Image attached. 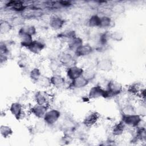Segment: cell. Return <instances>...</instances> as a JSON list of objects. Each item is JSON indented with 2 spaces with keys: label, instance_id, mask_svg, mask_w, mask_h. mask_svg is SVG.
<instances>
[{
  "label": "cell",
  "instance_id": "obj_8",
  "mask_svg": "<svg viewBox=\"0 0 146 146\" xmlns=\"http://www.w3.org/2000/svg\"><path fill=\"white\" fill-rule=\"evenodd\" d=\"M113 62L110 58H105L99 60L97 63L96 67L99 70L108 72L110 71L113 68Z\"/></svg>",
  "mask_w": 146,
  "mask_h": 146
},
{
  "label": "cell",
  "instance_id": "obj_23",
  "mask_svg": "<svg viewBox=\"0 0 146 146\" xmlns=\"http://www.w3.org/2000/svg\"><path fill=\"white\" fill-rule=\"evenodd\" d=\"M36 83L40 87L44 88H49L52 86L50 80V78L43 75H42L40 76V78L36 82Z\"/></svg>",
  "mask_w": 146,
  "mask_h": 146
},
{
  "label": "cell",
  "instance_id": "obj_4",
  "mask_svg": "<svg viewBox=\"0 0 146 146\" xmlns=\"http://www.w3.org/2000/svg\"><path fill=\"white\" fill-rule=\"evenodd\" d=\"M88 97L91 99H98L99 98H108V95L106 90L103 88L99 85H96L92 87L90 90Z\"/></svg>",
  "mask_w": 146,
  "mask_h": 146
},
{
  "label": "cell",
  "instance_id": "obj_30",
  "mask_svg": "<svg viewBox=\"0 0 146 146\" xmlns=\"http://www.w3.org/2000/svg\"><path fill=\"white\" fill-rule=\"evenodd\" d=\"M136 133V139L140 141H145L146 139V130L144 127H137Z\"/></svg>",
  "mask_w": 146,
  "mask_h": 146
},
{
  "label": "cell",
  "instance_id": "obj_37",
  "mask_svg": "<svg viewBox=\"0 0 146 146\" xmlns=\"http://www.w3.org/2000/svg\"><path fill=\"white\" fill-rule=\"evenodd\" d=\"M9 53V50L7 47V46L5 43L1 42L0 44V55H5L7 56Z\"/></svg>",
  "mask_w": 146,
  "mask_h": 146
},
{
  "label": "cell",
  "instance_id": "obj_6",
  "mask_svg": "<svg viewBox=\"0 0 146 146\" xmlns=\"http://www.w3.org/2000/svg\"><path fill=\"white\" fill-rule=\"evenodd\" d=\"M83 72L84 70L82 67L74 65L67 68L66 75L68 79L72 80L82 76Z\"/></svg>",
  "mask_w": 146,
  "mask_h": 146
},
{
  "label": "cell",
  "instance_id": "obj_9",
  "mask_svg": "<svg viewBox=\"0 0 146 146\" xmlns=\"http://www.w3.org/2000/svg\"><path fill=\"white\" fill-rule=\"evenodd\" d=\"M59 61L60 62L62 66H64L66 68L75 64V60L72 55L67 52L62 53L59 57Z\"/></svg>",
  "mask_w": 146,
  "mask_h": 146
},
{
  "label": "cell",
  "instance_id": "obj_1",
  "mask_svg": "<svg viewBox=\"0 0 146 146\" xmlns=\"http://www.w3.org/2000/svg\"><path fill=\"white\" fill-rule=\"evenodd\" d=\"M141 117L137 113L130 115H122L121 121L125 125L132 128H137L142 121Z\"/></svg>",
  "mask_w": 146,
  "mask_h": 146
},
{
  "label": "cell",
  "instance_id": "obj_29",
  "mask_svg": "<svg viewBox=\"0 0 146 146\" xmlns=\"http://www.w3.org/2000/svg\"><path fill=\"white\" fill-rule=\"evenodd\" d=\"M82 75L89 82H90L95 78L96 73L94 70L91 68H87L85 70H84V72Z\"/></svg>",
  "mask_w": 146,
  "mask_h": 146
},
{
  "label": "cell",
  "instance_id": "obj_18",
  "mask_svg": "<svg viewBox=\"0 0 146 146\" xmlns=\"http://www.w3.org/2000/svg\"><path fill=\"white\" fill-rule=\"evenodd\" d=\"M34 100L36 104L47 105L48 99L46 94L42 91H38L34 95Z\"/></svg>",
  "mask_w": 146,
  "mask_h": 146
},
{
  "label": "cell",
  "instance_id": "obj_34",
  "mask_svg": "<svg viewBox=\"0 0 146 146\" xmlns=\"http://www.w3.org/2000/svg\"><path fill=\"white\" fill-rule=\"evenodd\" d=\"M59 36L62 38H66L67 39V41L68 42L71 39L75 38L76 36V33L74 31H65L64 33H62L59 35Z\"/></svg>",
  "mask_w": 146,
  "mask_h": 146
},
{
  "label": "cell",
  "instance_id": "obj_32",
  "mask_svg": "<svg viewBox=\"0 0 146 146\" xmlns=\"http://www.w3.org/2000/svg\"><path fill=\"white\" fill-rule=\"evenodd\" d=\"M111 10L112 13L116 14H121L125 12V8L121 3H116L112 6Z\"/></svg>",
  "mask_w": 146,
  "mask_h": 146
},
{
  "label": "cell",
  "instance_id": "obj_2",
  "mask_svg": "<svg viewBox=\"0 0 146 146\" xmlns=\"http://www.w3.org/2000/svg\"><path fill=\"white\" fill-rule=\"evenodd\" d=\"M108 98L119 95L123 91L122 85L118 82L111 80L109 81L107 85V89Z\"/></svg>",
  "mask_w": 146,
  "mask_h": 146
},
{
  "label": "cell",
  "instance_id": "obj_17",
  "mask_svg": "<svg viewBox=\"0 0 146 146\" xmlns=\"http://www.w3.org/2000/svg\"><path fill=\"white\" fill-rule=\"evenodd\" d=\"M83 44V39L79 37L76 36L68 42V48L71 50L75 51L77 48H78L80 46Z\"/></svg>",
  "mask_w": 146,
  "mask_h": 146
},
{
  "label": "cell",
  "instance_id": "obj_26",
  "mask_svg": "<svg viewBox=\"0 0 146 146\" xmlns=\"http://www.w3.org/2000/svg\"><path fill=\"white\" fill-rule=\"evenodd\" d=\"M47 124L43 120H39L36 121L34 128L36 133H43L46 129Z\"/></svg>",
  "mask_w": 146,
  "mask_h": 146
},
{
  "label": "cell",
  "instance_id": "obj_3",
  "mask_svg": "<svg viewBox=\"0 0 146 146\" xmlns=\"http://www.w3.org/2000/svg\"><path fill=\"white\" fill-rule=\"evenodd\" d=\"M60 112L55 109H51L46 112L43 119L48 125H54L60 117Z\"/></svg>",
  "mask_w": 146,
  "mask_h": 146
},
{
  "label": "cell",
  "instance_id": "obj_22",
  "mask_svg": "<svg viewBox=\"0 0 146 146\" xmlns=\"http://www.w3.org/2000/svg\"><path fill=\"white\" fill-rule=\"evenodd\" d=\"M121 113L122 115H130L136 114V108L131 104H125L121 108Z\"/></svg>",
  "mask_w": 146,
  "mask_h": 146
},
{
  "label": "cell",
  "instance_id": "obj_21",
  "mask_svg": "<svg viewBox=\"0 0 146 146\" xmlns=\"http://www.w3.org/2000/svg\"><path fill=\"white\" fill-rule=\"evenodd\" d=\"M20 38V43L22 47L27 48L33 42V36L27 34L19 35Z\"/></svg>",
  "mask_w": 146,
  "mask_h": 146
},
{
  "label": "cell",
  "instance_id": "obj_11",
  "mask_svg": "<svg viewBox=\"0 0 146 146\" xmlns=\"http://www.w3.org/2000/svg\"><path fill=\"white\" fill-rule=\"evenodd\" d=\"M89 82H90L82 75L74 80H71L69 87L72 89H80L87 86Z\"/></svg>",
  "mask_w": 146,
  "mask_h": 146
},
{
  "label": "cell",
  "instance_id": "obj_25",
  "mask_svg": "<svg viewBox=\"0 0 146 146\" xmlns=\"http://www.w3.org/2000/svg\"><path fill=\"white\" fill-rule=\"evenodd\" d=\"M12 25L7 21H2L0 23V33L5 34L9 33L12 29Z\"/></svg>",
  "mask_w": 146,
  "mask_h": 146
},
{
  "label": "cell",
  "instance_id": "obj_20",
  "mask_svg": "<svg viewBox=\"0 0 146 146\" xmlns=\"http://www.w3.org/2000/svg\"><path fill=\"white\" fill-rule=\"evenodd\" d=\"M125 127V125L121 120L120 122L115 124L113 125L112 130V134L115 136L121 135L124 131Z\"/></svg>",
  "mask_w": 146,
  "mask_h": 146
},
{
  "label": "cell",
  "instance_id": "obj_12",
  "mask_svg": "<svg viewBox=\"0 0 146 146\" xmlns=\"http://www.w3.org/2000/svg\"><path fill=\"white\" fill-rule=\"evenodd\" d=\"M51 85L56 88H63L66 84L65 78L59 74H54L50 78Z\"/></svg>",
  "mask_w": 146,
  "mask_h": 146
},
{
  "label": "cell",
  "instance_id": "obj_31",
  "mask_svg": "<svg viewBox=\"0 0 146 146\" xmlns=\"http://www.w3.org/2000/svg\"><path fill=\"white\" fill-rule=\"evenodd\" d=\"M41 76V72L38 68H34L30 72V78L31 80L35 82L39 79Z\"/></svg>",
  "mask_w": 146,
  "mask_h": 146
},
{
  "label": "cell",
  "instance_id": "obj_10",
  "mask_svg": "<svg viewBox=\"0 0 146 146\" xmlns=\"http://www.w3.org/2000/svg\"><path fill=\"white\" fill-rule=\"evenodd\" d=\"M99 115L96 112H90L88 113L83 121V124L87 127H91L94 125L98 121Z\"/></svg>",
  "mask_w": 146,
  "mask_h": 146
},
{
  "label": "cell",
  "instance_id": "obj_38",
  "mask_svg": "<svg viewBox=\"0 0 146 146\" xmlns=\"http://www.w3.org/2000/svg\"><path fill=\"white\" fill-rule=\"evenodd\" d=\"M23 18L20 17H15L12 19V23L14 25H19L22 23Z\"/></svg>",
  "mask_w": 146,
  "mask_h": 146
},
{
  "label": "cell",
  "instance_id": "obj_35",
  "mask_svg": "<svg viewBox=\"0 0 146 146\" xmlns=\"http://www.w3.org/2000/svg\"><path fill=\"white\" fill-rule=\"evenodd\" d=\"M110 38L113 40L119 42L123 40V35L121 32L119 31H115L110 33Z\"/></svg>",
  "mask_w": 146,
  "mask_h": 146
},
{
  "label": "cell",
  "instance_id": "obj_33",
  "mask_svg": "<svg viewBox=\"0 0 146 146\" xmlns=\"http://www.w3.org/2000/svg\"><path fill=\"white\" fill-rule=\"evenodd\" d=\"M112 20L110 17L108 16H103L100 17V23L99 27L108 28L111 26Z\"/></svg>",
  "mask_w": 146,
  "mask_h": 146
},
{
  "label": "cell",
  "instance_id": "obj_27",
  "mask_svg": "<svg viewBox=\"0 0 146 146\" xmlns=\"http://www.w3.org/2000/svg\"><path fill=\"white\" fill-rule=\"evenodd\" d=\"M100 17L98 15H91L88 19V25L92 27H96L100 26Z\"/></svg>",
  "mask_w": 146,
  "mask_h": 146
},
{
  "label": "cell",
  "instance_id": "obj_15",
  "mask_svg": "<svg viewBox=\"0 0 146 146\" xmlns=\"http://www.w3.org/2000/svg\"><path fill=\"white\" fill-rule=\"evenodd\" d=\"M93 51L92 47L88 44H83L77 48L74 52L78 57L85 56L90 54Z\"/></svg>",
  "mask_w": 146,
  "mask_h": 146
},
{
  "label": "cell",
  "instance_id": "obj_19",
  "mask_svg": "<svg viewBox=\"0 0 146 146\" xmlns=\"http://www.w3.org/2000/svg\"><path fill=\"white\" fill-rule=\"evenodd\" d=\"M36 33V30L35 26L33 25H25L22 27L18 31V35L27 34L31 36L34 35Z\"/></svg>",
  "mask_w": 146,
  "mask_h": 146
},
{
  "label": "cell",
  "instance_id": "obj_13",
  "mask_svg": "<svg viewBox=\"0 0 146 146\" xmlns=\"http://www.w3.org/2000/svg\"><path fill=\"white\" fill-rule=\"evenodd\" d=\"M64 22V20L58 16H52L49 20V25L50 27L55 30L60 29L63 26Z\"/></svg>",
  "mask_w": 146,
  "mask_h": 146
},
{
  "label": "cell",
  "instance_id": "obj_39",
  "mask_svg": "<svg viewBox=\"0 0 146 146\" xmlns=\"http://www.w3.org/2000/svg\"><path fill=\"white\" fill-rule=\"evenodd\" d=\"M61 5L63 6H69L71 5L70 2H68V1H61L60 2Z\"/></svg>",
  "mask_w": 146,
  "mask_h": 146
},
{
  "label": "cell",
  "instance_id": "obj_7",
  "mask_svg": "<svg viewBox=\"0 0 146 146\" xmlns=\"http://www.w3.org/2000/svg\"><path fill=\"white\" fill-rule=\"evenodd\" d=\"M30 112L38 119H43L46 112L48 111L47 105L36 104L30 110Z\"/></svg>",
  "mask_w": 146,
  "mask_h": 146
},
{
  "label": "cell",
  "instance_id": "obj_5",
  "mask_svg": "<svg viewBox=\"0 0 146 146\" xmlns=\"http://www.w3.org/2000/svg\"><path fill=\"white\" fill-rule=\"evenodd\" d=\"M9 111L17 120H20L23 118L24 112L23 106L21 103L18 102L13 103L10 106Z\"/></svg>",
  "mask_w": 146,
  "mask_h": 146
},
{
  "label": "cell",
  "instance_id": "obj_14",
  "mask_svg": "<svg viewBox=\"0 0 146 146\" xmlns=\"http://www.w3.org/2000/svg\"><path fill=\"white\" fill-rule=\"evenodd\" d=\"M45 44L41 41L34 40L32 43L27 48L31 53L34 54H39L44 48Z\"/></svg>",
  "mask_w": 146,
  "mask_h": 146
},
{
  "label": "cell",
  "instance_id": "obj_36",
  "mask_svg": "<svg viewBox=\"0 0 146 146\" xmlns=\"http://www.w3.org/2000/svg\"><path fill=\"white\" fill-rule=\"evenodd\" d=\"M110 33L108 32H105L102 33L99 36V43L102 46H106L110 38Z\"/></svg>",
  "mask_w": 146,
  "mask_h": 146
},
{
  "label": "cell",
  "instance_id": "obj_28",
  "mask_svg": "<svg viewBox=\"0 0 146 146\" xmlns=\"http://www.w3.org/2000/svg\"><path fill=\"white\" fill-rule=\"evenodd\" d=\"M0 132L4 138H7L13 134V131L10 127L6 125H2L0 127Z\"/></svg>",
  "mask_w": 146,
  "mask_h": 146
},
{
  "label": "cell",
  "instance_id": "obj_24",
  "mask_svg": "<svg viewBox=\"0 0 146 146\" xmlns=\"http://www.w3.org/2000/svg\"><path fill=\"white\" fill-rule=\"evenodd\" d=\"M61 66L60 62L55 59H51L49 63V68L54 74H58V73L59 72Z\"/></svg>",
  "mask_w": 146,
  "mask_h": 146
},
{
  "label": "cell",
  "instance_id": "obj_16",
  "mask_svg": "<svg viewBox=\"0 0 146 146\" xmlns=\"http://www.w3.org/2000/svg\"><path fill=\"white\" fill-rule=\"evenodd\" d=\"M6 6L11 8L13 10L20 12L23 11L26 6L24 5L23 2L19 1H9L7 4Z\"/></svg>",
  "mask_w": 146,
  "mask_h": 146
}]
</instances>
